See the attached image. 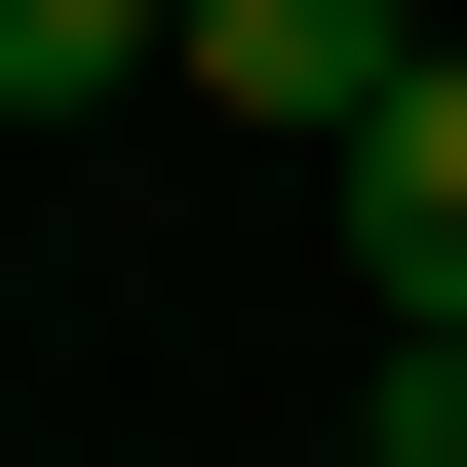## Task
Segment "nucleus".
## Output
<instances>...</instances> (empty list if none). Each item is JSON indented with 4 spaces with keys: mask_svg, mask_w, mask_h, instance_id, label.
<instances>
[{
    "mask_svg": "<svg viewBox=\"0 0 467 467\" xmlns=\"http://www.w3.org/2000/svg\"><path fill=\"white\" fill-rule=\"evenodd\" d=\"M389 78H429V0H195V117H273V156H350Z\"/></svg>",
    "mask_w": 467,
    "mask_h": 467,
    "instance_id": "1",
    "label": "nucleus"
},
{
    "mask_svg": "<svg viewBox=\"0 0 467 467\" xmlns=\"http://www.w3.org/2000/svg\"><path fill=\"white\" fill-rule=\"evenodd\" d=\"M312 195H350V273H389V312H467V39H429V78H389V117H350Z\"/></svg>",
    "mask_w": 467,
    "mask_h": 467,
    "instance_id": "2",
    "label": "nucleus"
},
{
    "mask_svg": "<svg viewBox=\"0 0 467 467\" xmlns=\"http://www.w3.org/2000/svg\"><path fill=\"white\" fill-rule=\"evenodd\" d=\"M195 78V0H0V117H156Z\"/></svg>",
    "mask_w": 467,
    "mask_h": 467,
    "instance_id": "3",
    "label": "nucleus"
},
{
    "mask_svg": "<svg viewBox=\"0 0 467 467\" xmlns=\"http://www.w3.org/2000/svg\"><path fill=\"white\" fill-rule=\"evenodd\" d=\"M350 429H389V467H467V312H389V389H350Z\"/></svg>",
    "mask_w": 467,
    "mask_h": 467,
    "instance_id": "4",
    "label": "nucleus"
}]
</instances>
